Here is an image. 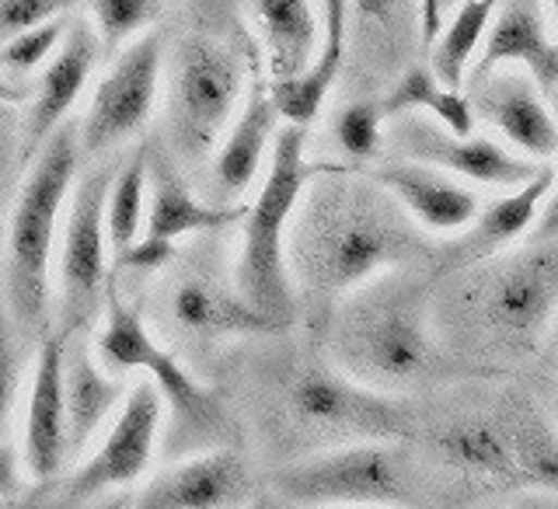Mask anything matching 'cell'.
<instances>
[{
    "instance_id": "cell-39",
    "label": "cell",
    "mask_w": 558,
    "mask_h": 509,
    "mask_svg": "<svg viewBox=\"0 0 558 509\" xmlns=\"http://www.w3.org/2000/svg\"><path fill=\"white\" fill-rule=\"evenodd\" d=\"M555 105V116H558V95L551 98ZM558 238V182H555V192L548 196L545 209H541V220H537V231H534V241H551Z\"/></svg>"
},
{
    "instance_id": "cell-28",
    "label": "cell",
    "mask_w": 558,
    "mask_h": 509,
    "mask_svg": "<svg viewBox=\"0 0 558 509\" xmlns=\"http://www.w3.org/2000/svg\"><path fill=\"white\" fill-rule=\"evenodd\" d=\"M349 35L374 70H409L415 35L423 39V0H349Z\"/></svg>"
},
{
    "instance_id": "cell-2",
    "label": "cell",
    "mask_w": 558,
    "mask_h": 509,
    "mask_svg": "<svg viewBox=\"0 0 558 509\" xmlns=\"http://www.w3.org/2000/svg\"><path fill=\"white\" fill-rule=\"evenodd\" d=\"M444 311H450L447 328L471 353L534 356L558 322V238L453 272Z\"/></svg>"
},
{
    "instance_id": "cell-41",
    "label": "cell",
    "mask_w": 558,
    "mask_h": 509,
    "mask_svg": "<svg viewBox=\"0 0 558 509\" xmlns=\"http://www.w3.org/2000/svg\"><path fill=\"white\" fill-rule=\"evenodd\" d=\"M244 509H279V502H276V499H266V496H262V499H255L252 506H244Z\"/></svg>"
},
{
    "instance_id": "cell-8",
    "label": "cell",
    "mask_w": 558,
    "mask_h": 509,
    "mask_svg": "<svg viewBox=\"0 0 558 509\" xmlns=\"http://www.w3.org/2000/svg\"><path fill=\"white\" fill-rule=\"evenodd\" d=\"M154 314L168 336L185 346L189 353H209L231 339L283 331L244 301L234 269L227 272L214 241H203L189 255H179V262L157 283Z\"/></svg>"
},
{
    "instance_id": "cell-31",
    "label": "cell",
    "mask_w": 558,
    "mask_h": 509,
    "mask_svg": "<svg viewBox=\"0 0 558 509\" xmlns=\"http://www.w3.org/2000/svg\"><path fill=\"white\" fill-rule=\"evenodd\" d=\"M147 203H150V150H133L122 157L119 174L109 192V244L112 258L130 252L147 231Z\"/></svg>"
},
{
    "instance_id": "cell-12",
    "label": "cell",
    "mask_w": 558,
    "mask_h": 509,
    "mask_svg": "<svg viewBox=\"0 0 558 509\" xmlns=\"http://www.w3.org/2000/svg\"><path fill=\"white\" fill-rule=\"evenodd\" d=\"M165 74V39L161 35H140L119 52L92 95V105L81 119V147L87 157L112 154L119 144L150 122L157 105V87Z\"/></svg>"
},
{
    "instance_id": "cell-32",
    "label": "cell",
    "mask_w": 558,
    "mask_h": 509,
    "mask_svg": "<svg viewBox=\"0 0 558 509\" xmlns=\"http://www.w3.org/2000/svg\"><path fill=\"white\" fill-rule=\"evenodd\" d=\"M510 423L517 436L520 482L558 496V436L534 409L510 412Z\"/></svg>"
},
{
    "instance_id": "cell-18",
    "label": "cell",
    "mask_w": 558,
    "mask_h": 509,
    "mask_svg": "<svg viewBox=\"0 0 558 509\" xmlns=\"http://www.w3.org/2000/svg\"><path fill=\"white\" fill-rule=\"evenodd\" d=\"M101 52L105 49H101L95 25H87V22L70 25L60 52L49 60L39 81H35V98L25 112V136H22V150H17L25 171H28V161H35L39 150L52 140V133L66 126V116L77 105Z\"/></svg>"
},
{
    "instance_id": "cell-36",
    "label": "cell",
    "mask_w": 558,
    "mask_h": 509,
    "mask_svg": "<svg viewBox=\"0 0 558 509\" xmlns=\"http://www.w3.org/2000/svg\"><path fill=\"white\" fill-rule=\"evenodd\" d=\"M77 0H0V32L4 39L32 32L39 25L60 22L66 11H74Z\"/></svg>"
},
{
    "instance_id": "cell-27",
    "label": "cell",
    "mask_w": 558,
    "mask_h": 509,
    "mask_svg": "<svg viewBox=\"0 0 558 509\" xmlns=\"http://www.w3.org/2000/svg\"><path fill=\"white\" fill-rule=\"evenodd\" d=\"M248 4L266 43L272 81L301 77L322 46V17L314 11V0H248Z\"/></svg>"
},
{
    "instance_id": "cell-38",
    "label": "cell",
    "mask_w": 558,
    "mask_h": 509,
    "mask_svg": "<svg viewBox=\"0 0 558 509\" xmlns=\"http://www.w3.org/2000/svg\"><path fill=\"white\" fill-rule=\"evenodd\" d=\"M444 22H447V0H423V46L426 49L440 39Z\"/></svg>"
},
{
    "instance_id": "cell-15",
    "label": "cell",
    "mask_w": 558,
    "mask_h": 509,
    "mask_svg": "<svg viewBox=\"0 0 558 509\" xmlns=\"http://www.w3.org/2000/svg\"><path fill=\"white\" fill-rule=\"evenodd\" d=\"M66 331H49L39 342L32 366V384L25 391L22 440L17 458L32 482H49L70 458V423H66Z\"/></svg>"
},
{
    "instance_id": "cell-21",
    "label": "cell",
    "mask_w": 558,
    "mask_h": 509,
    "mask_svg": "<svg viewBox=\"0 0 558 509\" xmlns=\"http://www.w3.org/2000/svg\"><path fill=\"white\" fill-rule=\"evenodd\" d=\"M502 66L531 74L548 98L558 95V39L551 35L545 0H502L468 84Z\"/></svg>"
},
{
    "instance_id": "cell-16",
    "label": "cell",
    "mask_w": 558,
    "mask_h": 509,
    "mask_svg": "<svg viewBox=\"0 0 558 509\" xmlns=\"http://www.w3.org/2000/svg\"><path fill=\"white\" fill-rule=\"evenodd\" d=\"M468 98L475 105V116L488 122L520 157L534 165H551L558 157L555 105L531 74L517 66H502L496 74L471 81Z\"/></svg>"
},
{
    "instance_id": "cell-7",
    "label": "cell",
    "mask_w": 558,
    "mask_h": 509,
    "mask_svg": "<svg viewBox=\"0 0 558 509\" xmlns=\"http://www.w3.org/2000/svg\"><path fill=\"white\" fill-rule=\"evenodd\" d=\"M244 98H248V63L241 52L209 35H185L174 46L168 66V154L185 168L209 165Z\"/></svg>"
},
{
    "instance_id": "cell-30",
    "label": "cell",
    "mask_w": 558,
    "mask_h": 509,
    "mask_svg": "<svg viewBox=\"0 0 558 509\" xmlns=\"http://www.w3.org/2000/svg\"><path fill=\"white\" fill-rule=\"evenodd\" d=\"M502 0H461L453 8L450 22H444L440 39L429 46V66L447 87L461 92L464 81L475 70V57H482L485 35L493 28Z\"/></svg>"
},
{
    "instance_id": "cell-9",
    "label": "cell",
    "mask_w": 558,
    "mask_h": 509,
    "mask_svg": "<svg viewBox=\"0 0 558 509\" xmlns=\"http://www.w3.org/2000/svg\"><path fill=\"white\" fill-rule=\"evenodd\" d=\"M279 409L290 429L307 444H363L409 433V412L398 398L380 395L342 374L336 363L307 360L283 380Z\"/></svg>"
},
{
    "instance_id": "cell-5",
    "label": "cell",
    "mask_w": 558,
    "mask_h": 509,
    "mask_svg": "<svg viewBox=\"0 0 558 509\" xmlns=\"http://www.w3.org/2000/svg\"><path fill=\"white\" fill-rule=\"evenodd\" d=\"M325 165L307 161V130L283 126L272 144L266 179L241 223V249L234 258V279L244 301L258 307L279 328L293 322L296 290L287 262V238L304 189Z\"/></svg>"
},
{
    "instance_id": "cell-20",
    "label": "cell",
    "mask_w": 558,
    "mask_h": 509,
    "mask_svg": "<svg viewBox=\"0 0 558 509\" xmlns=\"http://www.w3.org/2000/svg\"><path fill=\"white\" fill-rule=\"evenodd\" d=\"M279 109L272 101V92L252 84L248 98H244L238 119L231 122V130L220 140L217 154L209 157V171H206V199L217 206H241L238 199L248 196V189L266 179L262 165H266V154L279 136Z\"/></svg>"
},
{
    "instance_id": "cell-34",
    "label": "cell",
    "mask_w": 558,
    "mask_h": 509,
    "mask_svg": "<svg viewBox=\"0 0 558 509\" xmlns=\"http://www.w3.org/2000/svg\"><path fill=\"white\" fill-rule=\"evenodd\" d=\"M70 25H74V22L60 17V22H49V25H39L32 32L14 35V39H4V52H0V60H4L8 84L32 81L35 74H43V70L49 66V60L60 52Z\"/></svg>"
},
{
    "instance_id": "cell-13",
    "label": "cell",
    "mask_w": 558,
    "mask_h": 509,
    "mask_svg": "<svg viewBox=\"0 0 558 509\" xmlns=\"http://www.w3.org/2000/svg\"><path fill=\"white\" fill-rule=\"evenodd\" d=\"M388 147L401 161L429 165L440 168L461 182L475 185H496V189H520L523 182H531L537 168L527 157H520L517 150L496 144L488 136H458L447 126H440L429 116H398L388 119Z\"/></svg>"
},
{
    "instance_id": "cell-35",
    "label": "cell",
    "mask_w": 558,
    "mask_h": 509,
    "mask_svg": "<svg viewBox=\"0 0 558 509\" xmlns=\"http://www.w3.org/2000/svg\"><path fill=\"white\" fill-rule=\"evenodd\" d=\"M157 14V0H92V25L105 52H122Z\"/></svg>"
},
{
    "instance_id": "cell-23",
    "label": "cell",
    "mask_w": 558,
    "mask_h": 509,
    "mask_svg": "<svg viewBox=\"0 0 558 509\" xmlns=\"http://www.w3.org/2000/svg\"><path fill=\"white\" fill-rule=\"evenodd\" d=\"M248 217V203L217 206L189 189L179 161L171 154L150 150V203H147V238L182 244L185 238H206L231 231Z\"/></svg>"
},
{
    "instance_id": "cell-40",
    "label": "cell",
    "mask_w": 558,
    "mask_h": 509,
    "mask_svg": "<svg viewBox=\"0 0 558 509\" xmlns=\"http://www.w3.org/2000/svg\"><path fill=\"white\" fill-rule=\"evenodd\" d=\"M548 342H551V353H548V380H551V395H555V405H558V322L551 328Z\"/></svg>"
},
{
    "instance_id": "cell-25",
    "label": "cell",
    "mask_w": 558,
    "mask_h": 509,
    "mask_svg": "<svg viewBox=\"0 0 558 509\" xmlns=\"http://www.w3.org/2000/svg\"><path fill=\"white\" fill-rule=\"evenodd\" d=\"M126 388L119 374L98 360V353L84 342V331H74L66 342V423H70V458L92 447L105 429L109 415L126 405Z\"/></svg>"
},
{
    "instance_id": "cell-3",
    "label": "cell",
    "mask_w": 558,
    "mask_h": 509,
    "mask_svg": "<svg viewBox=\"0 0 558 509\" xmlns=\"http://www.w3.org/2000/svg\"><path fill=\"white\" fill-rule=\"evenodd\" d=\"M81 154V126L66 122L28 165L11 206L4 283L11 328L22 331L25 339L49 336L52 252H57L60 214L77 189Z\"/></svg>"
},
{
    "instance_id": "cell-10",
    "label": "cell",
    "mask_w": 558,
    "mask_h": 509,
    "mask_svg": "<svg viewBox=\"0 0 558 509\" xmlns=\"http://www.w3.org/2000/svg\"><path fill=\"white\" fill-rule=\"evenodd\" d=\"M279 502L304 509H405L412 488L401 453L388 440L328 447L272 475Z\"/></svg>"
},
{
    "instance_id": "cell-33",
    "label": "cell",
    "mask_w": 558,
    "mask_h": 509,
    "mask_svg": "<svg viewBox=\"0 0 558 509\" xmlns=\"http://www.w3.org/2000/svg\"><path fill=\"white\" fill-rule=\"evenodd\" d=\"M388 112H384L380 98H356L345 101L331 119V136H336L339 150L356 165H371L384 154L388 144Z\"/></svg>"
},
{
    "instance_id": "cell-42",
    "label": "cell",
    "mask_w": 558,
    "mask_h": 509,
    "mask_svg": "<svg viewBox=\"0 0 558 509\" xmlns=\"http://www.w3.org/2000/svg\"><path fill=\"white\" fill-rule=\"evenodd\" d=\"M548 14H551V25L558 32V0H548Z\"/></svg>"
},
{
    "instance_id": "cell-19",
    "label": "cell",
    "mask_w": 558,
    "mask_h": 509,
    "mask_svg": "<svg viewBox=\"0 0 558 509\" xmlns=\"http://www.w3.org/2000/svg\"><path fill=\"white\" fill-rule=\"evenodd\" d=\"M252 471L244 453L217 447L174 461L140 493L136 509H234L248 499Z\"/></svg>"
},
{
    "instance_id": "cell-22",
    "label": "cell",
    "mask_w": 558,
    "mask_h": 509,
    "mask_svg": "<svg viewBox=\"0 0 558 509\" xmlns=\"http://www.w3.org/2000/svg\"><path fill=\"white\" fill-rule=\"evenodd\" d=\"M371 179L388 189L423 231L440 234L447 241L464 234L482 214V199L475 192L440 168L391 157V161L371 168Z\"/></svg>"
},
{
    "instance_id": "cell-37",
    "label": "cell",
    "mask_w": 558,
    "mask_h": 509,
    "mask_svg": "<svg viewBox=\"0 0 558 509\" xmlns=\"http://www.w3.org/2000/svg\"><path fill=\"white\" fill-rule=\"evenodd\" d=\"M182 249L171 241H157V238H140L130 252H122L112 258V272H130V276H150V272H168L174 262H179Z\"/></svg>"
},
{
    "instance_id": "cell-1",
    "label": "cell",
    "mask_w": 558,
    "mask_h": 509,
    "mask_svg": "<svg viewBox=\"0 0 558 509\" xmlns=\"http://www.w3.org/2000/svg\"><path fill=\"white\" fill-rule=\"evenodd\" d=\"M426 255L429 244L405 206L371 171L342 165H325L314 174L287 238L296 304L318 328L331 325L356 290Z\"/></svg>"
},
{
    "instance_id": "cell-26",
    "label": "cell",
    "mask_w": 558,
    "mask_h": 509,
    "mask_svg": "<svg viewBox=\"0 0 558 509\" xmlns=\"http://www.w3.org/2000/svg\"><path fill=\"white\" fill-rule=\"evenodd\" d=\"M322 46L318 57L301 77L293 81H272V101L287 126H311L318 119L322 105L328 101L331 87L342 74L345 46H349V0H322Z\"/></svg>"
},
{
    "instance_id": "cell-4",
    "label": "cell",
    "mask_w": 558,
    "mask_h": 509,
    "mask_svg": "<svg viewBox=\"0 0 558 509\" xmlns=\"http://www.w3.org/2000/svg\"><path fill=\"white\" fill-rule=\"evenodd\" d=\"M331 363L380 395L412 388L436 363L423 293L398 276L356 290L331 318Z\"/></svg>"
},
{
    "instance_id": "cell-24",
    "label": "cell",
    "mask_w": 558,
    "mask_h": 509,
    "mask_svg": "<svg viewBox=\"0 0 558 509\" xmlns=\"http://www.w3.org/2000/svg\"><path fill=\"white\" fill-rule=\"evenodd\" d=\"M436 461L485 485H523L510 415H461L429 436Z\"/></svg>"
},
{
    "instance_id": "cell-6",
    "label": "cell",
    "mask_w": 558,
    "mask_h": 509,
    "mask_svg": "<svg viewBox=\"0 0 558 509\" xmlns=\"http://www.w3.org/2000/svg\"><path fill=\"white\" fill-rule=\"evenodd\" d=\"M105 304L109 307H105V325L95 339V353L112 374L147 371V377L157 384L168 409L165 450L174 461H182L192 453L217 450L214 444L223 447L227 415L217 395L189 371L174 349H165L154 339V331L130 301H122L116 290H109Z\"/></svg>"
},
{
    "instance_id": "cell-11",
    "label": "cell",
    "mask_w": 558,
    "mask_h": 509,
    "mask_svg": "<svg viewBox=\"0 0 558 509\" xmlns=\"http://www.w3.org/2000/svg\"><path fill=\"white\" fill-rule=\"evenodd\" d=\"M122 161H101L77 179L66 206L57 283H60V331L74 336L95 322L109 279V192Z\"/></svg>"
},
{
    "instance_id": "cell-29",
    "label": "cell",
    "mask_w": 558,
    "mask_h": 509,
    "mask_svg": "<svg viewBox=\"0 0 558 509\" xmlns=\"http://www.w3.org/2000/svg\"><path fill=\"white\" fill-rule=\"evenodd\" d=\"M388 119L398 116H429L440 126H447L458 136H475V105L464 92H453L440 77L433 74V66L412 63L409 70H401L398 81L391 84V92L380 98Z\"/></svg>"
},
{
    "instance_id": "cell-14",
    "label": "cell",
    "mask_w": 558,
    "mask_h": 509,
    "mask_svg": "<svg viewBox=\"0 0 558 509\" xmlns=\"http://www.w3.org/2000/svg\"><path fill=\"white\" fill-rule=\"evenodd\" d=\"M161 415H165V398L157 391V384L150 377L133 384L126 405L116 412L98 450L70 478V496L77 502H87L144 478V471L150 468L154 458L157 436H161Z\"/></svg>"
},
{
    "instance_id": "cell-17",
    "label": "cell",
    "mask_w": 558,
    "mask_h": 509,
    "mask_svg": "<svg viewBox=\"0 0 558 509\" xmlns=\"http://www.w3.org/2000/svg\"><path fill=\"white\" fill-rule=\"evenodd\" d=\"M555 182H558V168L541 165L531 182L502 192L499 199L482 206L475 223H471L464 234L450 238L444 244L440 258H436V269L453 276L471 266H482L488 258L506 255V249H510L513 241H520L531 231V223L537 220V214L545 209L548 196L555 192Z\"/></svg>"
}]
</instances>
